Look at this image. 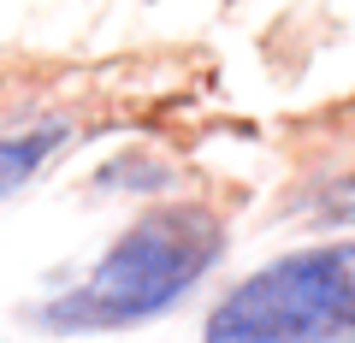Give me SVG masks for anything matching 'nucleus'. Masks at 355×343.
Wrapping results in <instances>:
<instances>
[{"mask_svg": "<svg viewBox=\"0 0 355 343\" xmlns=\"http://www.w3.org/2000/svg\"><path fill=\"white\" fill-rule=\"evenodd\" d=\"M202 343H355V243L284 254L214 308Z\"/></svg>", "mask_w": 355, "mask_h": 343, "instance_id": "f03ea898", "label": "nucleus"}, {"mask_svg": "<svg viewBox=\"0 0 355 343\" xmlns=\"http://www.w3.org/2000/svg\"><path fill=\"white\" fill-rule=\"evenodd\" d=\"M65 130L60 125H42V130H24V137H0V195H18L30 178L42 172L53 148H60Z\"/></svg>", "mask_w": 355, "mask_h": 343, "instance_id": "7ed1b4c3", "label": "nucleus"}, {"mask_svg": "<svg viewBox=\"0 0 355 343\" xmlns=\"http://www.w3.org/2000/svg\"><path fill=\"white\" fill-rule=\"evenodd\" d=\"M225 249V231L207 207H160L142 213L113 249L101 254V267L89 272L77 290L42 308L48 331H119L142 326V319L166 314L184 290L207 279V267Z\"/></svg>", "mask_w": 355, "mask_h": 343, "instance_id": "f257e3e1", "label": "nucleus"}]
</instances>
